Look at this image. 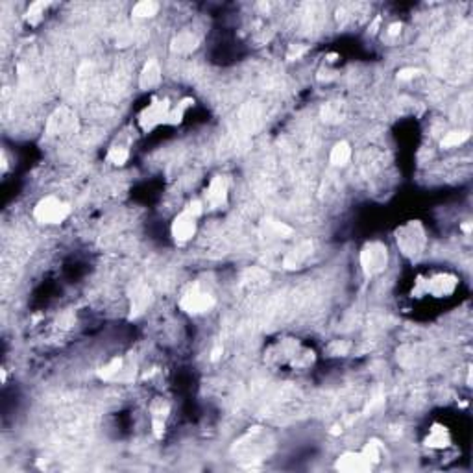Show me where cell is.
Instances as JSON below:
<instances>
[{"label": "cell", "mask_w": 473, "mask_h": 473, "mask_svg": "<svg viewBox=\"0 0 473 473\" xmlns=\"http://www.w3.org/2000/svg\"><path fill=\"white\" fill-rule=\"evenodd\" d=\"M163 82V69L157 59H148L139 72V89L141 91H152L157 89Z\"/></svg>", "instance_id": "obj_12"}, {"label": "cell", "mask_w": 473, "mask_h": 473, "mask_svg": "<svg viewBox=\"0 0 473 473\" xmlns=\"http://www.w3.org/2000/svg\"><path fill=\"white\" fill-rule=\"evenodd\" d=\"M200 47V37L196 36L192 30H182L172 37L170 50L177 56H189Z\"/></svg>", "instance_id": "obj_13"}, {"label": "cell", "mask_w": 473, "mask_h": 473, "mask_svg": "<svg viewBox=\"0 0 473 473\" xmlns=\"http://www.w3.org/2000/svg\"><path fill=\"white\" fill-rule=\"evenodd\" d=\"M418 74H420V69L407 67V69H402V71L397 72V78H399L402 82H408V80H412V78H416Z\"/></svg>", "instance_id": "obj_25"}, {"label": "cell", "mask_w": 473, "mask_h": 473, "mask_svg": "<svg viewBox=\"0 0 473 473\" xmlns=\"http://www.w3.org/2000/svg\"><path fill=\"white\" fill-rule=\"evenodd\" d=\"M353 157V148L348 141H337L329 152V165L335 168H344Z\"/></svg>", "instance_id": "obj_17"}, {"label": "cell", "mask_w": 473, "mask_h": 473, "mask_svg": "<svg viewBox=\"0 0 473 473\" xmlns=\"http://www.w3.org/2000/svg\"><path fill=\"white\" fill-rule=\"evenodd\" d=\"M450 432L446 431V427L440 426H432V429L429 431L426 440L427 446H429V448H434V450H442L446 446H450Z\"/></svg>", "instance_id": "obj_19"}, {"label": "cell", "mask_w": 473, "mask_h": 473, "mask_svg": "<svg viewBox=\"0 0 473 473\" xmlns=\"http://www.w3.org/2000/svg\"><path fill=\"white\" fill-rule=\"evenodd\" d=\"M396 244L399 252L408 259H416L426 252L427 233L418 220H410L396 231Z\"/></svg>", "instance_id": "obj_3"}, {"label": "cell", "mask_w": 473, "mask_h": 473, "mask_svg": "<svg viewBox=\"0 0 473 473\" xmlns=\"http://www.w3.org/2000/svg\"><path fill=\"white\" fill-rule=\"evenodd\" d=\"M266 361L283 372H305L314 364V351L296 338H279L266 349Z\"/></svg>", "instance_id": "obj_1"}, {"label": "cell", "mask_w": 473, "mask_h": 473, "mask_svg": "<svg viewBox=\"0 0 473 473\" xmlns=\"http://www.w3.org/2000/svg\"><path fill=\"white\" fill-rule=\"evenodd\" d=\"M313 248L314 246L311 241H303V243H300L298 246H294V248L290 250L289 254L285 255L283 266L287 270H298V268H302V266L309 261V257L313 255Z\"/></svg>", "instance_id": "obj_15"}, {"label": "cell", "mask_w": 473, "mask_h": 473, "mask_svg": "<svg viewBox=\"0 0 473 473\" xmlns=\"http://www.w3.org/2000/svg\"><path fill=\"white\" fill-rule=\"evenodd\" d=\"M72 213L71 204L56 195L43 196L34 206V219L41 226L63 224Z\"/></svg>", "instance_id": "obj_5"}, {"label": "cell", "mask_w": 473, "mask_h": 473, "mask_svg": "<svg viewBox=\"0 0 473 473\" xmlns=\"http://www.w3.org/2000/svg\"><path fill=\"white\" fill-rule=\"evenodd\" d=\"M172 104L166 98H154L150 102L141 113H139V128L144 133L154 131L155 128H160L163 124H168V115H170Z\"/></svg>", "instance_id": "obj_7"}, {"label": "cell", "mask_w": 473, "mask_h": 473, "mask_svg": "<svg viewBox=\"0 0 473 473\" xmlns=\"http://www.w3.org/2000/svg\"><path fill=\"white\" fill-rule=\"evenodd\" d=\"M160 12V4L154 0H141L131 8V17L133 19H152Z\"/></svg>", "instance_id": "obj_21"}, {"label": "cell", "mask_w": 473, "mask_h": 473, "mask_svg": "<svg viewBox=\"0 0 473 473\" xmlns=\"http://www.w3.org/2000/svg\"><path fill=\"white\" fill-rule=\"evenodd\" d=\"M74 130H76V117L67 111V109H59L50 118V124H48V133L50 135H67V133H72Z\"/></svg>", "instance_id": "obj_16"}, {"label": "cell", "mask_w": 473, "mask_h": 473, "mask_svg": "<svg viewBox=\"0 0 473 473\" xmlns=\"http://www.w3.org/2000/svg\"><path fill=\"white\" fill-rule=\"evenodd\" d=\"M152 302V290L144 283L133 285L130 294V320L139 318L141 314H144L150 307Z\"/></svg>", "instance_id": "obj_11"}, {"label": "cell", "mask_w": 473, "mask_h": 473, "mask_svg": "<svg viewBox=\"0 0 473 473\" xmlns=\"http://www.w3.org/2000/svg\"><path fill=\"white\" fill-rule=\"evenodd\" d=\"M47 8H48V2H34V4L28 8L26 15H24L26 23L32 24V26H36V24L41 23V19H43V15H45V10H47Z\"/></svg>", "instance_id": "obj_24"}, {"label": "cell", "mask_w": 473, "mask_h": 473, "mask_svg": "<svg viewBox=\"0 0 473 473\" xmlns=\"http://www.w3.org/2000/svg\"><path fill=\"white\" fill-rule=\"evenodd\" d=\"M388 263H390V254H388V246L383 241H368L361 248L359 265L368 279L381 276L388 268Z\"/></svg>", "instance_id": "obj_4"}, {"label": "cell", "mask_w": 473, "mask_h": 473, "mask_svg": "<svg viewBox=\"0 0 473 473\" xmlns=\"http://www.w3.org/2000/svg\"><path fill=\"white\" fill-rule=\"evenodd\" d=\"M228 200H230V179L219 174L209 182L201 201L209 211H219L228 206Z\"/></svg>", "instance_id": "obj_8"}, {"label": "cell", "mask_w": 473, "mask_h": 473, "mask_svg": "<svg viewBox=\"0 0 473 473\" xmlns=\"http://www.w3.org/2000/svg\"><path fill=\"white\" fill-rule=\"evenodd\" d=\"M106 160L107 163H111V165L122 166L128 163V160H130V150L126 146H122V144H115V146H111L107 150Z\"/></svg>", "instance_id": "obj_22"}, {"label": "cell", "mask_w": 473, "mask_h": 473, "mask_svg": "<svg viewBox=\"0 0 473 473\" xmlns=\"http://www.w3.org/2000/svg\"><path fill=\"white\" fill-rule=\"evenodd\" d=\"M372 464L366 461V456L362 455L361 451H344L342 455H338L335 461V470L346 473H362L370 472Z\"/></svg>", "instance_id": "obj_10"}, {"label": "cell", "mask_w": 473, "mask_h": 473, "mask_svg": "<svg viewBox=\"0 0 473 473\" xmlns=\"http://www.w3.org/2000/svg\"><path fill=\"white\" fill-rule=\"evenodd\" d=\"M361 453L366 456V461L370 462L372 466H377L379 462L383 461V456H384L383 442L377 440V438H370V440L364 443V448L361 450Z\"/></svg>", "instance_id": "obj_18"}, {"label": "cell", "mask_w": 473, "mask_h": 473, "mask_svg": "<svg viewBox=\"0 0 473 473\" xmlns=\"http://www.w3.org/2000/svg\"><path fill=\"white\" fill-rule=\"evenodd\" d=\"M462 230L466 231V233H470V231H472V224H470V222H466V224H462Z\"/></svg>", "instance_id": "obj_27"}, {"label": "cell", "mask_w": 473, "mask_h": 473, "mask_svg": "<svg viewBox=\"0 0 473 473\" xmlns=\"http://www.w3.org/2000/svg\"><path fill=\"white\" fill-rule=\"evenodd\" d=\"M206 211L201 200H190L187 206L174 217L170 224V235L176 244H187L192 241L198 230V219Z\"/></svg>", "instance_id": "obj_2"}, {"label": "cell", "mask_w": 473, "mask_h": 473, "mask_svg": "<svg viewBox=\"0 0 473 473\" xmlns=\"http://www.w3.org/2000/svg\"><path fill=\"white\" fill-rule=\"evenodd\" d=\"M217 305L214 296L201 287L200 283H192L187 287L182 298H179V309L187 314L198 316V314L209 313Z\"/></svg>", "instance_id": "obj_6"}, {"label": "cell", "mask_w": 473, "mask_h": 473, "mask_svg": "<svg viewBox=\"0 0 473 473\" xmlns=\"http://www.w3.org/2000/svg\"><path fill=\"white\" fill-rule=\"evenodd\" d=\"M468 139H470V131L468 130L450 131V133H446V137H443L442 141H440V146L442 148H456V146H461V144H464Z\"/></svg>", "instance_id": "obj_23"}, {"label": "cell", "mask_w": 473, "mask_h": 473, "mask_svg": "<svg viewBox=\"0 0 473 473\" xmlns=\"http://www.w3.org/2000/svg\"><path fill=\"white\" fill-rule=\"evenodd\" d=\"M399 32H402V24L399 23H394L388 26V36H397Z\"/></svg>", "instance_id": "obj_26"}, {"label": "cell", "mask_w": 473, "mask_h": 473, "mask_svg": "<svg viewBox=\"0 0 473 473\" xmlns=\"http://www.w3.org/2000/svg\"><path fill=\"white\" fill-rule=\"evenodd\" d=\"M168 414H170V405L165 399H155L150 405V426H152L155 438H163V434H165Z\"/></svg>", "instance_id": "obj_14"}, {"label": "cell", "mask_w": 473, "mask_h": 473, "mask_svg": "<svg viewBox=\"0 0 473 473\" xmlns=\"http://www.w3.org/2000/svg\"><path fill=\"white\" fill-rule=\"evenodd\" d=\"M263 230H265L266 235L272 236V239H287V236H290L292 233H294V230H292L290 226L283 224V222H278V220H272V219H268L263 222Z\"/></svg>", "instance_id": "obj_20"}, {"label": "cell", "mask_w": 473, "mask_h": 473, "mask_svg": "<svg viewBox=\"0 0 473 473\" xmlns=\"http://www.w3.org/2000/svg\"><path fill=\"white\" fill-rule=\"evenodd\" d=\"M96 377L106 383H115V381L128 383L135 377V368L128 366L122 357H113L111 361L96 370Z\"/></svg>", "instance_id": "obj_9"}]
</instances>
